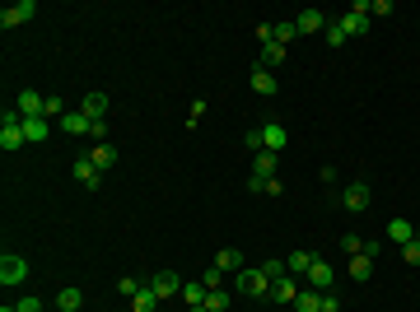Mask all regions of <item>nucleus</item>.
I'll return each mask as SVG.
<instances>
[{"mask_svg":"<svg viewBox=\"0 0 420 312\" xmlns=\"http://www.w3.org/2000/svg\"><path fill=\"white\" fill-rule=\"evenodd\" d=\"M233 289L243 298H266L271 294V275H266L262 265H243V270L233 275Z\"/></svg>","mask_w":420,"mask_h":312,"instance_id":"obj_1","label":"nucleus"},{"mask_svg":"<svg viewBox=\"0 0 420 312\" xmlns=\"http://www.w3.org/2000/svg\"><path fill=\"white\" fill-rule=\"evenodd\" d=\"M24 280H29V261H24L19 252H5V256H0V284H5V289H19Z\"/></svg>","mask_w":420,"mask_h":312,"instance_id":"obj_2","label":"nucleus"},{"mask_svg":"<svg viewBox=\"0 0 420 312\" xmlns=\"http://www.w3.org/2000/svg\"><path fill=\"white\" fill-rule=\"evenodd\" d=\"M369 5H373V0H355V5H350V15L336 19V24L345 28V38H364V33H369Z\"/></svg>","mask_w":420,"mask_h":312,"instance_id":"obj_3","label":"nucleus"},{"mask_svg":"<svg viewBox=\"0 0 420 312\" xmlns=\"http://www.w3.org/2000/svg\"><path fill=\"white\" fill-rule=\"evenodd\" d=\"M108 108H112V98L103 94V89H89V94L79 98V112H84L89 122H108Z\"/></svg>","mask_w":420,"mask_h":312,"instance_id":"obj_4","label":"nucleus"},{"mask_svg":"<svg viewBox=\"0 0 420 312\" xmlns=\"http://www.w3.org/2000/svg\"><path fill=\"white\" fill-rule=\"evenodd\" d=\"M336 201L350 210V215H359V210H369V182H345V191L336 196Z\"/></svg>","mask_w":420,"mask_h":312,"instance_id":"obj_5","label":"nucleus"},{"mask_svg":"<svg viewBox=\"0 0 420 312\" xmlns=\"http://www.w3.org/2000/svg\"><path fill=\"white\" fill-rule=\"evenodd\" d=\"M15 112L29 122V117H42L47 112V98L38 94V89H19V98H15Z\"/></svg>","mask_w":420,"mask_h":312,"instance_id":"obj_6","label":"nucleus"},{"mask_svg":"<svg viewBox=\"0 0 420 312\" xmlns=\"http://www.w3.org/2000/svg\"><path fill=\"white\" fill-rule=\"evenodd\" d=\"M182 275H173V270H159L155 280H150V289H155L159 294V303H164V298H182Z\"/></svg>","mask_w":420,"mask_h":312,"instance_id":"obj_7","label":"nucleus"},{"mask_svg":"<svg viewBox=\"0 0 420 312\" xmlns=\"http://www.w3.org/2000/svg\"><path fill=\"white\" fill-rule=\"evenodd\" d=\"M33 15H38V0H19V5H10V10L0 15V28L10 33V28H19V24H29Z\"/></svg>","mask_w":420,"mask_h":312,"instance_id":"obj_8","label":"nucleus"},{"mask_svg":"<svg viewBox=\"0 0 420 312\" xmlns=\"http://www.w3.org/2000/svg\"><path fill=\"white\" fill-rule=\"evenodd\" d=\"M285 145H290V131H285V126H280V122H262V149H271V154H280Z\"/></svg>","mask_w":420,"mask_h":312,"instance_id":"obj_9","label":"nucleus"},{"mask_svg":"<svg viewBox=\"0 0 420 312\" xmlns=\"http://www.w3.org/2000/svg\"><path fill=\"white\" fill-rule=\"evenodd\" d=\"M271 298H276V303H285V308H295V298H299L295 275H280V280H271Z\"/></svg>","mask_w":420,"mask_h":312,"instance_id":"obj_10","label":"nucleus"},{"mask_svg":"<svg viewBox=\"0 0 420 312\" xmlns=\"http://www.w3.org/2000/svg\"><path fill=\"white\" fill-rule=\"evenodd\" d=\"M56 126H61L65 136H89V131H93V122H89V117H84L79 108H70V112H65V117H61Z\"/></svg>","mask_w":420,"mask_h":312,"instance_id":"obj_11","label":"nucleus"},{"mask_svg":"<svg viewBox=\"0 0 420 312\" xmlns=\"http://www.w3.org/2000/svg\"><path fill=\"white\" fill-rule=\"evenodd\" d=\"M327 24H332V19H327L322 10H304V15L295 19V28L304 33V38H309V33H327Z\"/></svg>","mask_w":420,"mask_h":312,"instance_id":"obj_12","label":"nucleus"},{"mask_svg":"<svg viewBox=\"0 0 420 312\" xmlns=\"http://www.w3.org/2000/svg\"><path fill=\"white\" fill-rule=\"evenodd\" d=\"M70 172H75V182H79V187H84V191H93V187H98V182H103V172L93 168L89 158H75V168H70Z\"/></svg>","mask_w":420,"mask_h":312,"instance_id":"obj_13","label":"nucleus"},{"mask_svg":"<svg viewBox=\"0 0 420 312\" xmlns=\"http://www.w3.org/2000/svg\"><path fill=\"white\" fill-rule=\"evenodd\" d=\"M332 280H336V270L318 256V261H313V270H309V289H322V294H327V289H332Z\"/></svg>","mask_w":420,"mask_h":312,"instance_id":"obj_14","label":"nucleus"},{"mask_svg":"<svg viewBox=\"0 0 420 312\" xmlns=\"http://www.w3.org/2000/svg\"><path fill=\"white\" fill-rule=\"evenodd\" d=\"M252 94H262V98H271L276 94V75H271V70H262V65H252Z\"/></svg>","mask_w":420,"mask_h":312,"instance_id":"obj_15","label":"nucleus"},{"mask_svg":"<svg viewBox=\"0 0 420 312\" xmlns=\"http://www.w3.org/2000/svg\"><path fill=\"white\" fill-rule=\"evenodd\" d=\"M411 238H416V224H411V219H392V224H388V243H397V247H406Z\"/></svg>","mask_w":420,"mask_h":312,"instance_id":"obj_16","label":"nucleus"},{"mask_svg":"<svg viewBox=\"0 0 420 312\" xmlns=\"http://www.w3.org/2000/svg\"><path fill=\"white\" fill-rule=\"evenodd\" d=\"M313 261H318V256H313L309 247H299V252H290V256H285V265H290V275H309V270H313Z\"/></svg>","mask_w":420,"mask_h":312,"instance_id":"obj_17","label":"nucleus"},{"mask_svg":"<svg viewBox=\"0 0 420 312\" xmlns=\"http://www.w3.org/2000/svg\"><path fill=\"white\" fill-rule=\"evenodd\" d=\"M205 298H210V289H205L201 280H187L182 284V303H187V308H205Z\"/></svg>","mask_w":420,"mask_h":312,"instance_id":"obj_18","label":"nucleus"},{"mask_svg":"<svg viewBox=\"0 0 420 312\" xmlns=\"http://www.w3.org/2000/svg\"><path fill=\"white\" fill-rule=\"evenodd\" d=\"M285 51H290V47H280V42H262V56H257V65H262V70H276V65L285 61Z\"/></svg>","mask_w":420,"mask_h":312,"instance_id":"obj_19","label":"nucleus"},{"mask_svg":"<svg viewBox=\"0 0 420 312\" xmlns=\"http://www.w3.org/2000/svg\"><path fill=\"white\" fill-rule=\"evenodd\" d=\"M299 38V28H295V19H280V24H271V42H280V47H290Z\"/></svg>","mask_w":420,"mask_h":312,"instance_id":"obj_20","label":"nucleus"},{"mask_svg":"<svg viewBox=\"0 0 420 312\" xmlns=\"http://www.w3.org/2000/svg\"><path fill=\"white\" fill-rule=\"evenodd\" d=\"M89 163H93L98 172H103V168H112V163H117V145H108V140H103V145H98V149L89 154Z\"/></svg>","mask_w":420,"mask_h":312,"instance_id":"obj_21","label":"nucleus"},{"mask_svg":"<svg viewBox=\"0 0 420 312\" xmlns=\"http://www.w3.org/2000/svg\"><path fill=\"white\" fill-rule=\"evenodd\" d=\"M47 131H52V126H47V117H29V122H24V136H29V145H42Z\"/></svg>","mask_w":420,"mask_h":312,"instance_id":"obj_22","label":"nucleus"},{"mask_svg":"<svg viewBox=\"0 0 420 312\" xmlns=\"http://www.w3.org/2000/svg\"><path fill=\"white\" fill-rule=\"evenodd\" d=\"M295 312H322V289H304L295 298Z\"/></svg>","mask_w":420,"mask_h":312,"instance_id":"obj_23","label":"nucleus"},{"mask_svg":"<svg viewBox=\"0 0 420 312\" xmlns=\"http://www.w3.org/2000/svg\"><path fill=\"white\" fill-rule=\"evenodd\" d=\"M215 265H219V270H224V275H229V270H233V275H238V270H243V252L224 247V252H219V256H215Z\"/></svg>","mask_w":420,"mask_h":312,"instance_id":"obj_24","label":"nucleus"},{"mask_svg":"<svg viewBox=\"0 0 420 312\" xmlns=\"http://www.w3.org/2000/svg\"><path fill=\"white\" fill-rule=\"evenodd\" d=\"M56 308L61 312H79L84 308V294H79V289H61V294H56Z\"/></svg>","mask_w":420,"mask_h":312,"instance_id":"obj_25","label":"nucleus"},{"mask_svg":"<svg viewBox=\"0 0 420 312\" xmlns=\"http://www.w3.org/2000/svg\"><path fill=\"white\" fill-rule=\"evenodd\" d=\"M369 275H373V261H369V256H350V280L364 284Z\"/></svg>","mask_w":420,"mask_h":312,"instance_id":"obj_26","label":"nucleus"},{"mask_svg":"<svg viewBox=\"0 0 420 312\" xmlns=\"http://www.w3.org/2000/svg\"><path fill=\"white\" fill-rule=\"evenodd\" d=\"M131 303H136V312H155V308H159V294L150 289V284H145V289H140V294L131 298Z\"/></svg>","mask_w":420,"mask_h":312,"instance_id":"obj_27","label":"nucleus"},{"mask_svg":"<svg viewBox=\"0 0 420 312\" xmlns=\"http://www.w3.org/2000/svg\"><path fill=\"white\" fill-rule=\"evenodd\" d=\"M65 112H70V108H65V98H56V94H47V112H42L47 122H52V117H56V122H61Z\"/></svg>","mask_w":420,"mask_h":312,"instance_id":"obj_28","label":"nucleus"},{"mask_svg":"<svg viewBox=\"0 0 420 312\" xmlns=\"http://www.w3.org/2000/svg\"><path fill=\"white\" fill-rule=\"evenodd\" d=\"M229 303H233V298L224 294V289H210V298H205V312H224Z\"/></svg>","mask_w":420,"mask_h":312,"instance_id":"obj_29","label":"nucleus"},{"mask_svg":"<svg viewBox=\"0 0 420 312\" xmlns=\"http://www.w3.org/2000/svg\"><path fill=\"white\" fill-rule=\"evenodd\" d=\"M140 289H145V284H140V280H131V275H122V280H117V294H122V298H136Z\"/></svg>","mask_w":420,"mask_h":312,"instance_id":"obj_30","label":"nucleus"},{"mask_svg":"<svg viewBox=\"0 0 420 312\" xmlns=\"http://www.w3.org/2000/svg\"><path fill=\"white\" fill-rule=\"evenodd\" d=\"M402 261H406V265H420V233H416V238H411V243L402 247Z\"/></svg>","mask_w":420,"mask_h":312,"instance_id":"obj_31","label":"nucleus"},{"mask_svg":"<svg viewBox=\"0 0 420 312\" xmlns=\"http://www.w3.org/2000/svg\"><path fill=\"white\" fill-rule=\"evenodd\" d=\"M341 247H345V256H359V252H364V238H359V233H345Z\"/></svg>","mask_w":420,"mask_h":312,"instance_id":"obj_32","label":"nucleus"},{"mask_svg":"<svg viewBox=\"0 0 420 312\" xmlns=\"http://www.w3.org/2000/svg\"><path fill=\"white\" fill-rule=\"evenodd\" d=\"M359 256H369V261H378L383 256V238H364V252Z\"/></svg>","mask_w":420,"mask_h":312,"instance_id":"obj_33","label":"nucleus"},{"mask_svg":"<svg viewBox=\"0 0 420 312\" xmlns=\"http://www.w3.org/2000/svg\"><path fill=\"white\" fill-rule=\"evenodd\" d=\"M327 42H332V47H341V42H345V28H341V24H336V19L327 24Z\"/></svg>","mask_w":420,"mask_h":312,"instance_id":"obj_34","label":"nucleus"},{"mask_svg":"<svg viewBox=\"0 0 420 312\" xmlns=\"http://www.w3.org/2000/svg\"><path fill=\"white\" fill-rule=\"evenodd\" d=\"M243 140H248V149H252V154H262V122L252 126V131H248V136H243Z\"/></svg>","mask_w":420,"mask_h":312,"instance_id":"obj_35","label":"nucleus"},{"mask_svg":"<svg viewBox=\"0 0 420 312\" xmlns=\"http://www.w3.org/2000/svg\"><path fill=\"white\" fill-rule=\"evenodd\" d=\"M219 280H224V270H219V265H210V270L201 275V284H205V289H219Z\"/></svg>","mask_w":420,"mask_h":312,"instance_id":"obj_36","label":"nucleus"},{"mask_svg":"<svg viewBox=\"0 0 420 312\" xmlns=\"http://www.w3.org/2000/svg\"><path fill=\"white\" fill-rule=\"evenodd\" d=\"M262 270H266V275H271V280H280V275H290V265H285V261H266Z\"/></svg>","mask_w":420,"mask_h":312,"instance_id":"obj_37","label":"nucleus"},{"mask_svg":"<svg viewBox=\"0 0 420 312\" xmlns=\"http://www.w3.org/2000/svg\"><path fill=\"white\" fill-rule=\"evenodd\" d=\"M201 117H205V103H201V98H196V103H192V112H187V126H196V122H201Z\"/></svg>","mask_w":420,"mask_h":312,"instance_id":"obj_38","label":"nucleus"},{"mask_svg":"<svg viewBox=\"0 0 420 312\" xmlns=\"http://www.w3.org/2000/svg\"><path fill=\"white\" fill-rule=\"evenodd\" d=\"M19 312H42V298H33V294L19 298Z\"/></svg>","mask_w":420,"mask_h":312,"instance_id":"obj_39","label":"nucleus"},{"mask_svg":"<svg viewBox=\"0 0 420 312\" xmlns=\"http://www.w3.org/2000/svg\"><path fill=\"white\" fill-rule=\"evenodd\" d=\"M373 15H392V0H373V5H369V19Z\"/></svg>","mask_w":420,"mask_h":312,"instance_id":"obj_40","label":"nucleus"},{"mask_svg":"<svg viewBox=\"0 0 420 312\" xmlns=\"http://www.w3.org/2000/svg\"><path fill=\"white\" fill-rule=\"evenodd\" d=\"M322 312H341V303L332 298V289H327V294H322Z\"/></svg>","mask_w":420,"mask_h":312,"instance_id":"obj_41","label":"nucleus"},{"mask_svg":"<svg viewBox=\"0 0 420 312\" xmlns=\"http://www.w3.org/2000/svg\"><path fill=\"white\" fill-rule=\"evenodd\" d=\"M0 312H19V308H0Z\"/></svg>","mask_w":420,"mask_h":312,"instance_id":"obj_42","label":"nucleus"}]
</instances>
